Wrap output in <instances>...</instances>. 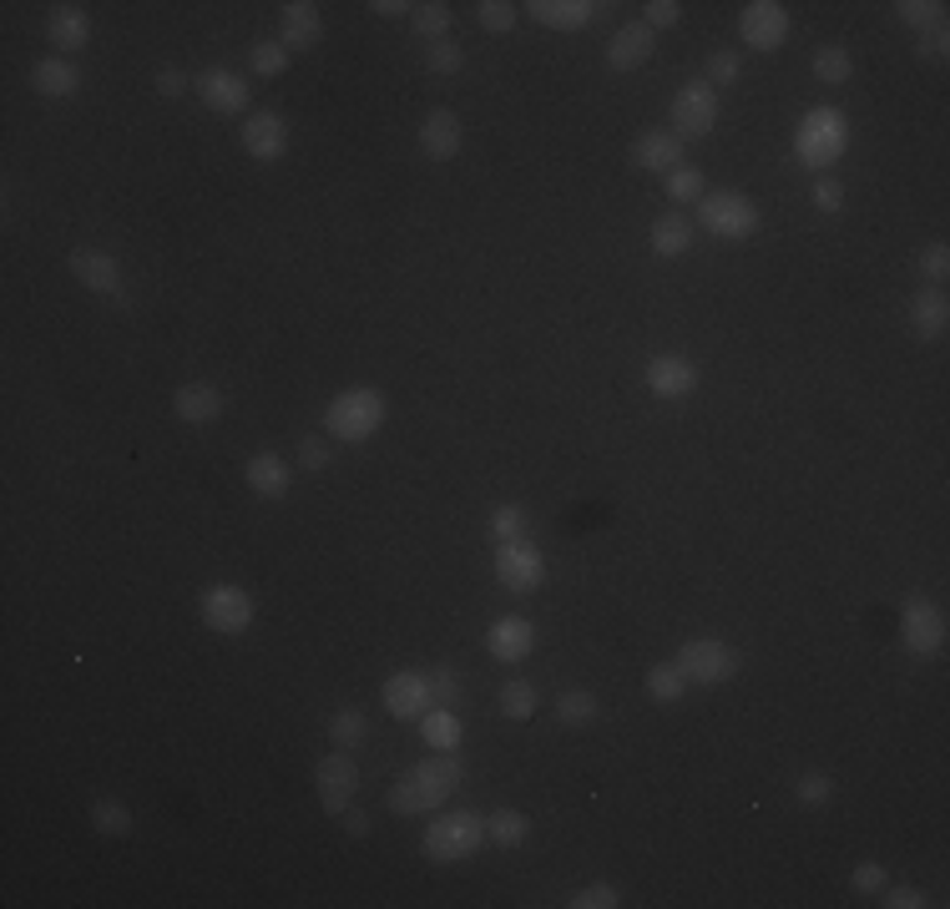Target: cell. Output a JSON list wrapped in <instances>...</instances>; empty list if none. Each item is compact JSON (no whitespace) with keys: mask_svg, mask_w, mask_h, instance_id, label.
Returning a JSON list of instances; mask_svg holds the SVG:
<instances>
[{"mask_svg":"<svg viewBox=\"0 0 950 909\" xmlns=\"http://www.w3.org/2000/svg\"><path fill=\"white\" fill-rule=\"evenodd\" d=\"M460 778H466V758H460V753H430V758L415 763L405 778H395L390 808L395 814H405V818L410 814H436V808L456 794Z\"/></svg>","mask_w":950,"mask_h":909,"instance_id":"1","label":"cell"},{"mask_svg":"<svg viewBox=\"0 0 950 909\" xmlns=\"http://www.w3.org/2000/svg\"><path fill=\"white\" fill-rule=\"evenodd\" d=\"M385 415H390V399L379 395V389H369V385H355V389H344V395L329 399V409H324V430H329L334 440L365 445L369 435L385 425Z\"/></svg>","mask_w":950,"mask_h":909,"instance_id":"2","label":"cell"},{"mask_svg":"<svg viewBox=\"0 0 950 909\" xmlns=\"http://www.w3.org/2000/svg\"><path fill=\"white\" fill-rule=\"evenodd\" d=\"M849 147V122L839 106H814V112H804L799 122V136H794V152H799V162L809 172H829L839 157H845Z\"/></svg>","mask_w":950,"mask_h":909,"instance_id":"3","label":"cell"},{"mask_svg":"<svg viewBox=\"0 0 950 909\" xmlns=\"http://www.w3.org/2000/svg\"><path fill=\"white\" fill-rule=\"evenodd\" d=\"M486 844V818L481 814H440L425 829V859L430 864H460Z\"/></svg>","mask_w":950,"mask_h":909,"instance_id":"4","label":"cell"},{"mask_svg":"<svg viewBox=\"0 0 950 909\" xmlns=\"http://www.w3.org/2000/svg\"><path fill=\"white\" fill-rule=\"evenodd\" d=\"M698 217H703V227H708L713 238H723V243H744V238H754L758 233L754 197L733 193V187H723V193H703Z\"/></svg>","mask_w":950,"mask_h":909,"instance_id":"5","label":"cell"},{"mask_svg":"<svg viewBox=\"0 0 950 909\" xmlns=\"http://www.w3.org/2000/svg\"><path fill=\"white\" fill-rule=\"evenodd\" d=\"M197 616H203L207 632L238 636L253 626V596L243 586H233V581H218V586H207L197 596Z\"/></svg>","mask_w":950,"mask_h":909,"instance_id":"6","label":"cell"},{"mask_svg":"<svg viewBox=\"0 0 950 909\" xmlns=\"http://www.w3.org/2000/svg\"><path fill=\"white\" fill-rule=\"evenodd\" d=\"M677 672H683L687 682L713 687V682H728L733 672H738V652H733L728 642H718V636H693V642L677 647Z\"/></svg>","mask_w":950,"mask_h":909,"instance_id":"7","label":"cell"},{"mask_svg":"<svg viewBox=\"0 0 950 909\" xmlns=\"http://www.w3.org/2000/svg\"><path fill=\"white\" fill-rule=\"evenodd\" d=\"M900 636L910 647V657H940L946 652V616H940V606L926 602V596H910L900 606Z\"/></svg>","mask_w":950,"mask_h":909,"instance_id":"8","label":"cell"},{"mask_svg":"<svg viewBox=\"0 0 950 909\" xmlns=\"http://www.w3.org/2000/svg\"><path fill=\"white\" fill-rule=\"evenodd\" d=\"M718 126V91L708 81H687L673 96V132L677 136H708Z\"/></svg>","mask_w":950,"mask_h":909,"instance_id":"9","label":"cell"},{"mask_svg":"<svg viewBox=\"0 0 950 909\" xmlns=\"http://www.w3.org/2000/svg\"><path fill=\"white\" fill-rule=\"evenodd\" d=\"M738 35H744L748 51H779L789 41V11H784L779 0H754L738 16Z\"/></svg>","mask_w":950,"mask_h":909,"instance_id":"10","label":"cell"},{"mask_svg":"<svg viewBox=\"0 0 950 909\" xmlns=\"http://www.w3.org/2000/svg\"><path fill=\"white\" fill-rule=\"evenodd\" d=\"M314 788H319V804L324 814H344L349 808V798H355L359 788V768L349 753H329V758H319V768H314Z\"/></svg>","mask_w":950,"mask_h":909,"instance_id":"11","label":"cell"},{"mask_svg":"<svg viewBox=\"0 0 950 909\" xmlns=\"http://www.w3.org/2000/svg\"><path fill=\"white\" fill-rule=\"evenodd\" d=\"M496 576L511 591H537L541 576H546V561L531 541H501L496 545Z\"/></svg>","mask_w":950,"mask_h":909,"instance_id":"12","label":"cell"},{"mask_svg":"<svg viewBox=\"0 0 950 909\" xmlns=\"http://www.w3.org/2000/svg\"><path fill=\"white\" fill-rule=\"evenodd\" d=\"M67 268L86 294H102V298H122V268H116L112 253H96V248H71L67 253Z\"/></svg>","mask_w":950,"mask_h":909,"instance_id":"13","label":"cell"},{"mask_svg":"<svg viewBox=\"0 0 950 909\" xmlns=\"http://www.w3.org/2000/svg\"><path fill=\"white\" fill-rule=\"evenodd\" d=\"M193 91L203 96V106L207 112H243L248 106V81L238 76V71H228V67H207V71H197L193 76Z\"/></svg>","mask_w":950,"mask_h":909,"instance_id":"14","label":"cell"},{"mask_svg":"<svg viewBox=\"0 0 950 909\" xmlns=\"http://www.w3.org/2000/svg\"><path fill=\"white\" fill-rule=\"evenodd\" d=\"M642 379H647V389H653L657 399H683V395L698 389V369H693V359H683V354H657V359H647Z\"/></svg>","mask_w":950,"mask_h":909,"instance_id":"15","label":"cell"},{"mask_svg":"<svg viewBox=\"0 0 950 909\" xmlns=\"http://www.w3.org/2000/svg\"><path fill=\"white\" fill-rule=\"evenodd\" d=\"M238 136H243V152L258 162H278L288 152V122L278 112H253Z\"/></svg>","mask_w":950,"mask_h":909,"instance_id":"16","label":"cell"},{"mask_svg":"<svg viewBox=\"0 0 950 909\" xmlns=\"http://www.w3.org/2000/svg\"><path fill=\"white\" fill-rule=\"evenodd\" d=\"M385 707H390L395 717H425L430 713V703H436V697H430V677H425V672H395L390 682H385Z\"/></svg>","mask_w":950,"mask_h":909,"instance_id":"17","label":"cell"},{"mask_svg":"<svg viewBox=\"0 0 950 909\" xmlns=\"http://www.w3.org/2000/svg\"><path fill=\"white\" fill-rule=\"evenodd\" d=\"M653 51H657V31L653 25H642V21H632L607 41V67L612 71H637L642 61H653Z\"/></svg>","mask_w":950,"mask_h":909,"instance_id":"18","label":"cell"},{"mask_svg":"<svg viewBox=\"0 0 950 909\" xmlns=\"http://www.w3.org/2000/svg\"><path fill=\"white\" fill-rule=\"evenodd\" d=\"M531 647H537V626H531L527 616H501V622H491V632H486V652H491L496 662H521V657H531Z\"/></svg>","mask_w":950,"mask_h":909,"instance_id":"19","label":"cell"},{"mask_svg":"<svg viewBox=\"0 0 950 909\" xmlns=\"http://www.w3.org/2000/svg\"><path fill=\"white\" fill-rule=\"evenodd\" d=\"M527 11H531V21L551 25V31H586L602 16V6L596 0H531Z\"/></svg>","mask_w":950,"mask_h":909,"instance_id":"20","label":"cell"},{"mask_svg":"<svg viewBox=\"0 0 950 909\" xmlns=\"http://www.w3.org/2000/svg\"><path fill=\"white\" fill-rule=\"evenodd\" d=\"M632 167L637 172H677L683 167V136L677 132H642L632 147Z\"/></svg>","mask_w":950,"mask_h":909,"instance_id":"21","label":"cell"},{"mask_svg":"<svg viewBox=\"0 0 950 909\" xmlns=\"http://www.w3.org/2000/svg\"><path fill=\"white\" fill-rule=\"evenodd\" d=\"M278 25H284V45L288 51H314L324 35V21H319V6H309V0H288L284 16H278Z\"/></svg>","mask_w":950,"mask_h":909,"instance_id":"22","label":"cell"},{"mask_svg":"<svg viewBox=\"0 0 950 909\" xmlns=\"http://www.w3.org/2000/svg\"><path fill=\"white\" fill-rule=\"evenodd\" d=\"M420 147H425V157L450 162L460 152V116L446 112V106H436V112L420 122Z\"/></svg>","mask_w":950,"mask_h":909,"instance_id":"23","label":"cell"},{"mask_svg":"<svg viewBox=\"0 0 950 909\" xmlns=\"http://www.w3.org/2000/svg\"><path fill=\"white\" fill-rule=\"evenodd\" d=\"M47 41L57 51H81V45L92 41V16L81 11V6H57L47 16Z\"/></svg>","mask_w":950,"mask_h":909,"instance_id":"24","label":"cell"},{"mask_svg":"<svg viewBox=\"0 0 950 909\" xmlns=\"http://www.w3.org/2000/svg\"><path fill=\"white\" fill-rule=\"evenodd\" d=\"M172 409H177V420H187V425H213L223 415V389L218 385H183L177 399H172Z\"/></svg>","mask_w":950,"mask_h":909,"instance_id":"25","label":"cell"},{"mask_svg":"<svg viewBox=\"0 0 950 909\" xmlns=\"http://www.w3.org/2000/svg\"><path fill=\"white\" fill-rule=\"evenodd\" d=\"M76 86H81V71L71 67L67 57H41L31 67V91H41L51 102H57V96H71Z\"/></svg>","mask_w":950,"mask_h":909,"instance_id":"26","label":"cell"},{"mask_svg":"<svg viewBox=\"0 0 950 909\" xmlns=\"http://www.w3.org/2000/svg\"><path fill=\"white\" fill-rule=\"evenodd\" d=\"M243 480H248V490L253 496H264V500H278V496H288V466L278 460V455H253L248 460V470H243Z\"/></svg>","mask_w":950,"mask_h":909,"instance_id":"27","label":"cell"},{"mask_svg":"<svg viewBox=\"0 0 950 909\" xmlns=\"http://www.w3.org/2000/svg\"><path fill=\"white\" fill-rule=\"evenodd\" d=\"M910 324H916V334L920 339H940V334L950 329V304H946V294H916L910 298Z\"/></svg>","mask_w":950,"mask_h":909,"instance_id":"28","label":"cell"},{"mask_svg":"<svg viewBox=\"0 0 950 909\" xmlns=\"http://www.w3.org/2000/svg\"><path fill=\"white\" fill-rule=\"evenodd\" d=\"M693 248V223L683 213H663L653 223V253L657 258H683Z\"/></svg>","mask_w":950,"mask_h":909,"instance_id":"29","label":"cell"},{"mask_svg":"<svg viewBox=\"0 0 950 909\" xmlns=\"http://www.w3.org/2000/svg\"><path fill=\"white\" fill-rule=\"evenodd\" d=\"M420 733H425V743H430V753H456L460 748V717L450 713V707H430V713L420 717Z\"/></svg>","mask_w":950,"mask_h":909,"instance_id":"30","label":"cell"},{"mask_svg":"<svg viewBox=\"0 0 950 909\" xmlns=\"http://www.w3.org/2000/svg\"><path fill=\"white\" fill-rule=\"evenodd\" d=\"M527 814H515V808H496V814H486V839L496 844V849H515V844L527 839Z\"/></svg>","mask_w":950,"mask_h":909,"instance_id":"31","label":"cell"},{"mask_svg":"<svg viewBox=\"0 0 950 909\" xmlns=\"http://www.w3.org/2000/svg\"><path fill=\"white\" fill-rule=\"evenodd\" d=\"M92 829L106 834V839H122V834H132V808H126L122 798H96L92 804Z\"/></svg>","mask_w":950,"mask_h":909,"instance_id":"32","label":"cell"},{"mask_svg":"<svg viewBox=\"0 0 950 909\" xmlns=\"http://www.w3.org/2000/svg\"><path fill=\"white\" fill-rule=\"evenodd\" d=\"M814 76L825 81V86H845V81L855 76V61H849L845 45H819V51H814Z\"/></svg>","mask_w":950,"mask_h":909,"instance_id":"33","label":"cell"},{"mask_svg":"<svg viewBox=\"0 0 950 909\" xmlns=\"http://www.w3.org/2000/svg\"><path fill=\"white\" fill-rule=\"evenodd\" d=\"M683 693H687V677L677 672V662H657V667H647V697H653V703H677Z\"/></svg>","mask_w":950,"mask_h":909,"instance_id":"34","label":"cell"},{"mask_svg":"<svg viewBox=\"0 0 950 909\" xmlns=\"http://www.w3.org/2000/svg\"><path fill=\"white\" fill-rule=\"evenodd\" d=\"M556 717L566 727H586V723H596V717H602V703H596L592 693H582V687H576V693H561L556 697Z\"/></svg>","mask_w":950,"mask_h":909,"instance_id":"35","label":"cell"},{"mask_svg":"<svg viewBox=\"0 0 950 909\" xmlns=\"http://www.w3.org/2000/svg\"><path fill=\"white\" fill-rule=\"evenodd\" d=\"M415 31L425 35V41L436 45V41H446V31H450V21H456V16H450V6L446 0H430V6H415Z\"/></svg>","mask_w":950,"mask_h":909,"instance_id":"36","label":"cell"},{"mask_svg":"<svg viewBox=\"0 0 950 909\" xmlns=\"http://www.w3.org/2000/svg\"><path fill=\"white\" fill-rule=\"evenodd\" d=\"M895 16H900L905 25H916L920 35L936 31V25H946V6H940V0H900Z\"/></svg>","mask_w":950,"mask_h":909,"instance_id":"37","label":"cell"},{"mask_svg":"<svg viewBox=\"0 0 950 909\" xmlns=\"http://www.w3.org/2000/svg\"><path fill=\"white\" fill-rule=\"evenodd\" d=\"M703 193H708V182H703V172L698 167H677V172H667V197H673L677 207L683 203H703Z\"/></svg>","mask_w":950,"mask_h":909,"instance_id":"38","label":"cell"},{"mask_svg":"<svg viewBox=\"0 0 950 909\" xmlns=\"http://www.w3.org/2000/svg\"><path fill=\"white\" fill-rule=\"evenodd\" d=\"M329 738L339 743L344 753L359 748V743H365V713H359V707H339V713L329 717Z\"/></svg>","mask_w":950,"mask_h":909,"instance_id":"39","label":"cell"},{"mask_svg":"<svg viewBox=\"0 0 950 909\" xmlns=\"http://www.w3.org/2000/svg\"><path fill=\"white\" fill-rule=\"evenodd\" d=\"M794 798H799V804H809V808L829 804V798H835V778H829V773H819V768L799 773V778H794Z\"/></svg>","mask_w":950,"mask_h":909,"instance_id":"40","label":"cell"},{"mask_svg":"<svg viewBox=\"0 0 950 909\" xmlns=\"http://www.w3.org/2000/svg\"><path fill=\"white\" fill-rule=\"evenodd\" d=\"M501 713L505 717H531V713H537V687H531V682H521V677L505 682V687H501Z\"/></svg>","mask_w":950,"mask_h":909,"instance_id":"41","label":"cell"},{"mask_svg":"<svg viewBox=\"0 0 950 909\" xmlns=\"http://www.w3.org/2000/svg\"><path fill=\"white\" fill-rule=\"evenodd\" d=\"M491 535L496 541H527V511H521V505H496Z\"/></svg>","mask_w":950,"mask_h":909,"instance_id":"42","label":"cell"},{"mask_svg":"<svg viewBox=\"0 0 950 909\" xmlns=\"http://www.w3.org/2000/svg\"><path fill=\"white\" fill-rule=\"evenodd\" d=\"M248 67L258 71V76H278V71L288 67V45L284 41H258L248 51Z\"/></svg>","mask_w":950,"mask_h":909,"instance_id":"43","label":"cell"},{"mask_svg":"<svg viewBox=\"0 0 950 909\" xmlns=\"http://www.w3.org/2000/svg\"><path fill=\"white\" fill-rule=\"evenodd\" d=\"M738 76H744V61H738L733 51H723V45H718V51L708 57V76H703V81H708L713 91H723V86H733Z\"/></svg>","mask_w":950,"mask_h":909,"instance_id":"44","label":"cell"},{"mask_svg":"<svg viewBox=\"0 0 950 909\" xmlns=\"http://www.w3.org/2000/svg\"><path fill=\"white\" fill-rule=\"evenodd\" d=\"M476 21H481L491 35H505L515 25V6H505V0H481V6H476Z\"/></svg>","mask_w":950,"mask_h":909,"instance_id":"45","label":"cell"},{"mask_svg":"<svg viewBox=\"0 0 950 909\" xmlns=\"http://www.w3.org/2000/svg\"><path fill=\"white\" fill-rule=\"evenodd\" d=\"M425 61H430V71H436V76H456V71L466 67V51H460L456 41H436Z\"/></svg>","mask_w":950,"mask_h":909,"instance_id":"46","label":"cell"},{"mask_svg":"<svg viewBox=\"0 0 950 909\" xmlns=\"http://www.w3.org/2000/svg\"><path fill=\"white\" fill-rule=\"evenodd\" d=\"M617 905H622V895L612 885H586L572 895V909H617Z\"/></svg>","mask_w":950,"mask_h":909,"instance_id":"47","label":"cell"},{"mask_svg":"<svg viewBox=\"0 0 950 909\" xmlns=\"http://www.w3.org/2000/svg\"><path fill=\"white\" fill-rule=\"evenodd\" d=\"M814 207H819V213H839V207H845V187H839L829 172L814 177Z\"/></svg>","mask_w":950,"mask_h":909,"instance_id":"48","label":"cell"},{"mask_svg":"<svg viewBox=\"0 0 950 909\" xmlns=\"http://www.w3.org/2000/svg\"><path fill=\"white\" fill-rule=\"evenodd\" d=\"M920 273H926L930 284H940V278H946V273H950V248H946V243H926V248H920Z\"/></svg>","mask_w":950,"mask_h":909,"instance_id":"49","label":"cell"},{"mask_svg":"<svg viewBox=\"0 0 950 909\" xmlns=\"http://www.w3.org/2000/svg\"><path fill=\"white\" fill-rule=\"evenodd\" d=\"M885 885H890V879H885L880 864H855V875H849V889H855V895H880Z\"/></svg>","mask_w":950,"mask_h":909,"instance_id":"50","label":"cell"},{"mask_svg":"<svg viewBox=\"0 0 950 909\" xmlns=\"http://www.w3.org/2000/svg\"><path fill=\"white\" fill-rule=\"evenodd\" d=\"M880 895H885V899H880V905H885V909H920V905H930V899H926V895H920V889H916V885H895V889H890V885H885V889H880Z\"/></svg>","mask_w":950,"mask_h":909,"instance_id":"51","label":"cell"},{"mask_svg":"<svg viewBox=\"0 0 950 909\" xmlns=\"http://www.w3.org/2000/svg\"><path fill=\"white\" fill-rule=\"evenodd\" d=\"M677 21H683V6H677V0H653V6H647V16H642V25H653V31L677 25Z\"/></svg>","mask_w":950,"mask_h":909,"instance_id":"52","label":"cell"},{"mask_svg":"<svg viewBox=\"0 0 950 909\" xmlns=\"http://www.w3.org/2000/svg\"><path fill=\"white\" fill-rule=\"evenodd\" d=\"M456 693H460V672L456 667H436V672H430V697H436V703H450Z\"/></svg>","mask_w":950,"mask_h":909,"instance_id":"53","label":"cell"},{"mask_svg":"<svg viewBox=\"0 0 950 909\" xmlns=\"http://www.w3.org/2000/svg\"><path fill=\"white\" fill-rule=\"evenodd\" d=\"M298 466H304V470H324V466H329V445L314 440V435H309V440H298Z\"/></svg>","mask_w":950,"mask_h":909,"instance_id":"54","label":"cell"},{"mask_svg":"<svg viewBox=\"0 0 950 909\" xmlns=\"http://www.w3.org/2000/svg\"><path fill=\"white\" fill-rule=\"evenodd\" d=\"M920 51H926L930 61H946L950 57V31H946V25H936V31L920 35Z\"/></svg>","mask_w":950,"mask_h":909,"instance_id":"55","label":"cell"},{"mask_svg":"<svg viewBox=\"0 0 950 909\" xmlns=\"http://www.w3.org/2000/svg\"><path fill=\"white\" fill-rule=\"evenodd\" d=\"M187 86H193V81H187V71H177V67H162L157 71V91H162V96H183Z\"/></svg>","mask_w":950,"mask_h":909,"instance_id":"56","label":"cell"},{"mask_svg":"<svg viewBox=\"0 0 950 909\" xmlns=\"http://www.w3.org/2000/svg\"><path fill=\"white\" fill-rule=\"evenodd\" d=\"M375 16H385V21H395V16H405V11H415V6H405V0H375L369 6Z\"/></svg>","mask_w":950,"mask_h":909,"instance_id":"57","label":"cell"},{"mask_svg":"<svg viewBox=\"0 0 950 909\" xmlns=\"http://www.w3.org/2000/svg\"><path fill=\"white\" fill-rule=\"evenodd\" d=\"M344 834H355V839H365V834H369V818L359 814V808H355V814L344 808Z\"/></svg>","mask_w":950,"mask_h":909,"instance_id":"58","label":"cell"}]
</instances>
